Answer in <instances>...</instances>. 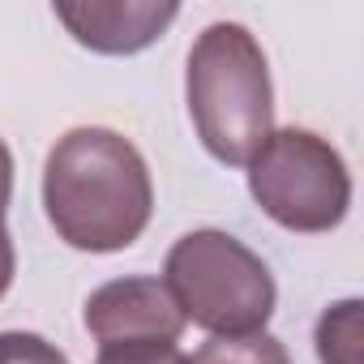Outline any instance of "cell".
Listing matches in <instances>:
<instances>
[{
  "mask_svg": "<svg viewBox=\"0 0 364 364\" xmlns=\"http://www.w3.org/2000/svg\"><path fill=\"white\" fill-rule=\"evenodd\" d=\"M9 198H14V154H9L5 137H0V215L9 210Z\"/></svg>",
  "mask_w": 364,
  "mask_h": 364,
  "instance_id": "7c38bea8",
  "label": "cell"
},
{
  "mask_svg": "<svg viewBox=\"0 0 364 364\" xmlns=\"http://www.w3.org/2000/svg\"><path fill=\"white\" fill-rule=\"evenodd\" d=\"M163 287L185 321L210 330V338L266 330L279 300L270 266L245 240L219 228H198L171 245L163 262Z\"/></svg>",
  "mask_w": 364,
  "mask_h": 364,
  "instance_id": "3957f363",
  "label": "cell"
},
{
  "mask_svg": "<svg viewBox=\"0 0 364 364\" xmlns=\"http://www.w3.org/2000/svg\"><path fill=\"white\" fill-rule=\"evenodd\" d=\"M14 270H18V253H14V236L5 228V215H0V300L14 287Z\"/></svg>",
  "mask_w": 364,
  "mask_h": 364,
  "instance_id": "8fae6325",
  "label": "cell"
},
{
  "mask_svg": "<svg viewBox=\"0 0 364 364\" xmlns=\"http://www.w3.org/2000/svg\"><path fill=\"white\" fill-rule=\"evenodd\" d=\"M185 95L202 146L228 167H249L274 129L270 65L249 26L215 22L193 39Z\"/></svg>",
  "mask_w": 364,
  "mask_h": 364,
  "instance_id": "7a4b0ae2",
  "label": "cell"
},
{
  "mask_svg": "<svg viewBox=\"0 0 364 364\" xmlns=\"http://www.w3.org/2000/svg\"><path fill=\"white\" fill-rule=\"evenodd\" d=\"M56 22H65V31L99 52V56H133L141 48H150L176 18L180 5H154V0H82V5H52Z\"/></svg>",
  "mask_w": 364,
  "mask_h": 364,
  "instance_id": "8992f818",
  "label": "cell"
},
{
  "mask_svg": "<svg viewBox=\"0 0 364 364\" xmlns=\"http://www.w3.org/2000/svg\"><path fill=\"white\" fill-rule=\"evenodd\" d=\"M0 364H69V355L35 330H5L0 334Z\"/></svg>",
  "mask_w": 364,
  "mask_h": 364,
  "instance_id": "9c48e42d",
  "label": "cell"
},
{
  "mask_svg": "<svg viewBox=\"0 0 364 364\" xmlns=\"http://www.w3.org/2000/svg\"><path fill=\"white\" fill-rule=\"evenodd\" d=\"M95 364H189V355L176 343H116L99 347Z\"/></svg>",
  "mask_w": 364,
  "mask_h": 364,
  "instance_id": "30bf717a",
  "label": "cell"
},
{
  "mask_svg": "<svg viewBox=\"0 0 364 364\" xmlns=\"http://www.w3.org/2000/svg\"><path fill=\"white\" fill-rule=\"evenodd\" d=\"M321 364H364V304L355 296L330 304L313 330Z\"/></svg>",
  "mask_w": 364,
  "mask_h": 364,
  "instance_id": "52a82bcc",
  "label": "cell"
},
{
  "mask_svg": "<svg viewBox=\"0 0 364 364\" xmlns=\"http://www.w3.org/2000/svg\"><path fill=\"white\" fill-rule=\"evenodd\" d=\"M189 364H291L287 347L257 330V334H236V338H210L193 351Z\"/></svg>",
  "mask_w": 364,
  "mask_h": 364,
  "instance_id": "ba28073f",
  "label": "cell"
},
{
  "mask_svg": "<svg viewBox=\"0 0 364 364\" xmlns=\"http://www.w3.org/2000/svg\"><path fill=\"white\" fill-rule=\"evenodd\" d=\"M249 193L287 232H330L351 210V171L313 129H270L249 159Z\"/></svg>",
  "mask_w": 364,
  "mask_h": 364,
  "instance_id": "277c9868",
  "label": "cell"
},
{
  "mask_svg": "<svg viewBox=\"0 0 364 364\" xmlns=\"http://www.w3.org/2000/svg\"><path fill=\"white\" fill-rule=\"evenodd\" d=\"M43 210L69 249H129L154 215V185L141 150L116 129H69L43 163Z\"/></svg>",
  "mask_w": 364,
  "mask_h": 364,
  "instance_id": "6da1fadb",
  "label": "cell"
},
{
  "mask_svg": "<svg viewBox=\"0 0 364 364\" xmlns=\"http://www.w3.org/2000/svg\"><path fill=\"white\" fill-rule=\"evenodd\" d=\"M86 330L99 338V347L116 343H180L185 334V313L176 309L171 291L163 279L150 274H129L95 287L82 309Z\"/></svg>",
  "mask_w": 364,
  "mask_h": 364,
  "instance_id": "5b68a950",
  "label": "cell"
}]
</instances>
